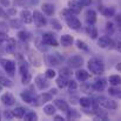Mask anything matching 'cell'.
Segmentation results:
<instances>
[{
  "label": "cell",
  "instance_id": "7",
  "mask_svg": "<svg viewBox=\"0 0 121 121\" xmlns=\"http://www.w3.org/2000/svg\"><path fill=\"white\" fill-rule=\"evenodd\" d=\"M66 22H67L68 27L72 28V30L78 31V30H80L81 28V21L77 18V17H74V14L71 15L69 18H67V19H66Z\"/></svg>",
  "mask_w": 121,
  "mask_h": 121
},
{
  "label": "cell",
  "instance_id": "15",
  "mask_svg": "<svg viewBox=\"0 0 121 121\" xmlns=\"http://www.w3.org/2000/svg\"><path fill=\"white\" fill-rule=\"evenodd\" d=\"M20 17H21V20L25 24H31L33 21V15L28 9H22L21 13H20Z\"/></svg>",
  "mask_w": 121,
  "mask_h": 121
},
{
  "label": "cell",
  "instance_id": "51",
  "mask_svg": "<svg viewBox=\"0 0 121 121\" xmlns=\"http://www.w3.org/2000/svg\"><path fill=\"white\" fill-rule=\"evenodd\" d=\"M0 2H1V5H4L5 7H7V6L9 5V0H0Z\"/></svg>",
  "mask_w": 121,
  "mask_h": 121
},
{
  "label": "cell",
  "instance_id": "23",
  "mask_svg": "<svg viewBox=\"0 0 121 121\" xmlns=\"http://www.w3.org/2000/svg\"><path fill=\"white\" fill-rule=\"evenodd\" d=\"M54 106L58 107L60 111H64V112H67L68 111V105L64 101V100H54Z\"/></svg>",
  "mask_w": 121,
  "mask_h": 121
},
{
  "label": "cell",
  "instance_id": "13",
  "mask_svg": "<svg viewBox=\"0 0 121 121\" xmlns=\"http://www.w3.org/2000/svg\"><path fill=\"white\" fill-rule=\"evenodd\" d=\"M106 85H107V82H106L105 79H96V80L94 81V83L92 85V87H93V91L102 92L106 88Z\"/></svg>",
  "mask_w": 121,
  "mask_h": 121
},
{
  "label": "cell",
  "instance_id": "47",
  "mask_svg": "<svg viewBox=\"0 0 121 121\" xmlns=\"http://www.w3.org/2000/svg\"><path fill=\"white\" fill-rule=\"evenodd\" d=\"M4 117H5L7 120H11V119L13 118V114H12L11 112H8V111H5V113H4Z\"/></svg>",
  "mask_w": 121,
  "mask_h": 121
},
{
  "label": "cell",
  "instance_id": "28",
  "mask_svg": "<svg viewBox=\"0 0 121 121\" xmlns=\"http://www.w3.org/2000/svg\"><path fill=\"white\" fill-rule=\"evenodd\" d=\"M25 108H22V107H17L15 109H13L12 111V114H13V117H15V118H18V119H21L22 117H24V114H25Z\"/></svg>",
  "mask_w": 121,
  "mask_h": 121
},
{
  "label": "cell",
  "instance_id": "42",
  "mask_svg": "<svg viewBox=\"0 0 121 121\" xmlns=\"http://www.w3.org/2000/svg\"><path fill=\"white\" fill-rule=\"evenodd\" d=\"M81 89H82L85 93H91V91H93V87H92L91 85L82 83V85H81Z\"/></svg>",
  "mask_w": 121,
  "mask_h": 121
},
{
  "label": "cell",
  "instance_id": "20",
  "mask_svg": "<svg viewBox=\"0 0 121 121\" xmlns=\"http://www.w3.org/2000/svg\"><path fill=\"white\" fill-rule=\"evenodd\" d=\"M75 77H77V80L83 82V81H86L89 78V73L87 71H85V69H78L77 73H75Z\"/></svg>",
  "mask_w": 121,
  "mask_h": 121
},
{
  "label": "cell",
  "instance_id": "45",
  "mask_svg": "<svg viewBox=\"0 0 121 121\" xmlns=\"http://www.w3.org/2000/svg\"><path fill=\"white\" fill-rule=\"evenodd\" d=\"M20 73H21V75H22V74L28 73V68H27V66H26V65H24V64H22V65L20 66Z\"/></svg>",
  "mask_w": 121,
  "mask_h": 121
},
{
  "label": "cell",
  "instance_id": "49",
  "mask_svg": "<svg viewBox=\"0 0 121 121\" xmlns=\"http://www.w3.org/2000/svg\"><path fill=\"white\" fill-rule=\"evenodd\" d=\"M78 101H79V99H78L77 96H73V98H71V104H73V105H77V104H78Z\"/></svg>",
  "mask_w": 121,
  "mask_h": 121
},
{
  "label": "cell",
  "instance_id": "40",
  "mask_svg": "<svg viewBox=\"0 0 121 121\" xmlns=\"http://www.w3.org/2000/svg\"><path fill=\"white\" fill-rule=\"evenodd\" d=\"M77 47L79 49H82V51H88V46L86 45V42L81 40H77Z\"/></svg>",
  "mask_w": 121,
  "mask_h": 121
},
{
  "label": "cell",
  "instance_id": "4",
  "mask_svg": "<svg viewBox=\"0 0 121 121\" xmlns=\"http://www.w3.org/2000/svg\"><path fill=\"white\" fill-rule=\"evenodd\" d=\"M68 65L69 67L72 68H80L81 66L83 65V58L79 55V54H75V55H72L69 59H68Z\"/></svg>",
  "mask_w": 121,
  "mask_h": 121
},
{
  "label": "cell",
  "instance_id": "24",
  "mask_svg": "<svg viewBox=\"0 0 121 121\" xmlns=\"http://www.w3.org/2000/svg\"><path fill=\"white\" fill-rule=\"evenodd\" d=\"M42 11L46 15H53L54 14V6L51 4H43L42 5Z\"/></svg>",
  "mask_w": 121,
  "mask_h": 121
},
{
  "label": "cell",
  "instance_id": "41",
  "mask_svg": "<svg viewBox=\"0 0 121 121\" xmlns=\"http://www.w3.org/2000/svg\"><path fill=\"white\" fill-rule=\"evenodd\" d=\"M31 79H32V77H31L30 72L26 73V74H22V83L24 85H28L31 82Z\"/></svg>",
  "mask_w": 121,
  "mask_h": 121
},
{
  "label": "cell",
  "instance_id": "1",
  "mask_svg": "<svg viewBox=\"0 0 121 121\" xmlns=\"http://www.w3.org/2000/svg\"><path fill=\"white\" fill-rule=\"evenodd\" d=\"M88 69L91 71V73L96 74V75H101L105 72V65L102 62V60L98 59V58H91L87 62Z\"/></svg>",
  "mask_w": 121,
  "mask_h": 121
},
{
  "label": "cell",
  "instance_id": "43",
  "mask_svg": "<svg viewBox=\"0 0 121 121\" xmlns=\"http://www.w3.org/2000/svg\"><path fill=\"white\" fill-rule=\"evenodd\" d=\"M67 86H68V88H69V91H71V92L78 88V85H77V82H75L74 80H68V83H67Z\"/></svg>",
  "mask_w": 121,
  "mask_h": 121
},
{
  "label": "cell",
  "instance_id": "30",
  "mask_svg": "<svg viewBox=\"0 0 121 121\" xmlns=\"http://www.w3.org/2000/svg\"><path fill=\"white\" fill-rule=\"evenodd\" d=\"M80 118V113L75 109H72V111H67V119L69 120H75V119H79Z\"/></svg>",
  "mask_w": 121,
  "mask_h": 121
},
{
  "label": "cell",
  "instance_id": "14",
  "mask_svg": "<svg viewBox=\"0 0 121 121\" xmlns=\"http://www.w3.org/2000/svg\"><path fill=\"white\" fill-rule=\"evenodd\" d=\"M1 101H2V104L6 105V106H13V105L15 104V99H14V96H13L11 93H5V94L1 96Z\"/></svg>",
  "mask_w": 121,
  "mask_h": 121
},
{
  "label": "cell",
  "instance_id": "32",
  "mask_svg": "<svg viewBox=\"0 0 121 121\" xmlns=\"http://www.w3.org/2000/svg\"><path fill=\"white\" fill-rule=\"evenodd\" d=\"M43 112H45V114H47V115H54V113H55V106L48 104V105H46V106L43 107Z\"/></svg>",
  "mask_w": 121,
  "mask_h": 121
},
{
  "label": "cell",
  "instance_id": "36",
  "mask_svg": "<svg viewBox=\"0 0 121 121\" xmlns=\"http://www.w3.org/2000/svg\"><path fill=\"white\" fill-rule=\"evenodd\" d=\"M0 85L1 86H5V87H11L12 86V82L9 79L5 78V77H0Z\"/></svg>",
  "mask_w": 121,
  "mask_h": 121
},
{
  "label": "cell",
  "instance_id": "3",
  "mask_svg": "<svg viewBox=\"0 0 121 121\" xmlns=\"http://www.w3.org/2000/svg\"><path fill=\"white\" fill-rule=\"evenodd\" d=\"M45 60H46V64H47V65H51V66H58V65H60V62L64 60V58H61L59 53H53V54H48V55H46Z\"/></svg>",
  "mask_w": 121,
  "mask_h": 121
},
{
  "label": "cell",
  "instance_id": "50",
  "mask_svg": "<svg viewBox=\"0 0 121 121\" xmlns=\"http://www.w3.org/2000/svg\"><path fill=\"white\" fill-rule=\"evenodd\" d=\"M106 28H107V31H111V32H113V30H114V28H113V24H112V22H108Z\"/></svg>",
  "mask_w": 121,
  "mask_h": 121
},
{
  "label": "cell",
  "instance_id": "9",
  "mask_svg": "<svg viewBox=\"0 0 121 121\" xmlns=\"http://www.w3.org/2000/svg\"><path fill=\"white\" fill-rule=\"evenodd\" d=\"M28 60H30V62H31L33 66H35V67H40L41 66L40 56H39V54H37L34 51H30V52H28Z\"/></svg>",
  "mask_w": 121,
  "mask_h": 121
},
{
  "label": "cell",
  "instance_id": "46",
  "mask_svg": "<svg viewBox=\"0 0 121 121\" xmlns=\"http://www.w3.org/2000/svg\"><path fill=\"white\" fill-rule=\"evenodd\" d=\"M78 1L81 6H89L91 2H92V0H78Z\"/></svg>",
  "mask_w": 121,
  "mask_h": 121
},
{
  "label": "cell",
  "instance_id": "37",
  "mask_svg": "<svg viewBox=\"0 0 121 121\" xmlns=\"http://www.w3.org/2000/svg\"><path fill=\"white\" fill-rule=\"evenodd\" d=\"M60 75H61V77H65V78H67V79H69L71 75H72V73H71L69 68H66V67H65V68H61Z\"/></svg>",
  "mask_w": 121,
  "mask_h": 121
},
{
  "label": "cell",
  "instance_id": "27",
  "mask_svg": "<svg viewBox=\"0 0 121 121\" xmlns=\"http://www.w3.org/2000/svg\"><path fill=\"white\" fill-rule=\"evenodd\" d=\"M87 33H88V35L92 38V39H96L98 38V30L93 26V25H89L88 27H87Z\"/></svg>",
  "mask_w": 121,
  "mask_h": 121
},
{
  "label": "cell",
  "instance_id": "48",
  "mask_svg": "<svg viewBox=\"0 0 121 121\" xmlns=\"http://www.w3.org/2000/svg\"><path fill=\"white\" fill-rule=\"evenodd\" d=\"M6 39H8L6 33H0V41H5Z\"/></svg>",
  "mask_w": 121,
  "mask_h": 121
},
{
  "label": "cell",
  "instance_id": "57",
  "mask_svg": "<svg viewBox=\"0 0 121 121\" xmlns=\"http://www.w3.org/2000/svg\"><path fill=\"white\" fill-rule=\"evenodd\" d=\"M118 25H119V27L121 28V18H118Z\"/></svg>",
  "mask_w": 121,
  "mask_h": 121
},
{
  "label": "cell",
  "instance_id": "26",
  "mask_svg": "<svg viewBox=\"0 0 121 121\" xmlns=\"http://www.w3.org/2000/svg\"><path fill=\"white\" fill-rule=\"evenodd\" d=\"M79 104L83 108H88V107H91L93 105V100L89 99V98H87V96H83V98L79 99Z\"/></svg>",
  "mask_w": 121,
  "mask_h": 121
},
{
  "label": "cell",
  "instance_id": "39",
  "mask_svg": "<svg viewBox=\"0 0 121 121\" xmlns=\"http://www.w3.org/2000/svg\"><path fill=\"white\" fill-rule=\"evenodd\" d=\"M108 92H109V94H111V95H113V96H115V98L121 99V91H118V89H115V88H109V89H108Z\"/></svg>",
  "mask_w": 121,
  "mask_h": 121
},
{
  "label": "cell",
  "instance_id": "11",
  "mask_svg": "<svg viewBox=\"0 0 121 121\" xmlns=\"http://www.w3.org/2000/svg\"><path fill=\"white\" fill-rule=\"evenodd\" d=\"M1 64H2V67L9 74V75H13L14 74V71H15V64L11 60H1Z\"/></svg>",
  "mask_w": 121,
  "mask_h": 121
},
{
  "label": "cell",
  "instance_id": "56",
  "mask_svg": "<svg viewBox=\"0 0 121 121\" xmlns=\"http://www.w3.org/2000/svg\"><path fill=\"white\" fill-rule=\"evenodd\" d=\"M117 69H118L119 72H121V62H119V64L117 65Z\"/></svg>",
  "mask_w": 121,
  "mask_h": 121
},
{
  "label": "cell",
  "instance_id": "12",
  "mask_svg": "<svg viewBox=\"0 0 121 121\" xmlns=\"http://www.w3.org/2000/svg\"><path fill=\"white\" fill-rule=\"evenodd\" d=\"M68 8L72 11V13L74 14H79L82 9V6L79 4L78 0H69L68 1Z\"/></svg>",
  "mask_w": 121,
  "mask_h": 121
},
{
  "label": "cell",
  "instance_id": "58",
  "mask_svg": "<svg viewBox=\"0 0 121 121\" xmlns=\"http://www.w3.org/2000/svg\"><path fill=\"white\" fill-rule=\"evenodd\" d=\"M0 91H1V87H0Z\"/></svg>",
  "mask_w": 121,
  "mask_h": 121
},
{
  "label": "cell",
  "instance_id": "44",
  "mask_svg": "<svg viewBox=\"0 0 121 121\" xmlns=\"http://www.w3.org/2000/svg\"><path fill=\"white\" fill-rule=\"evenodd\" d=\"M11 26L13 28H20L21 27V22L19 20H11Z\"/></svg>",
  "mask_w": 121,
  "mask_h": 121
},
{
  "label": "cell",
  "instance_id": "25",
  "mask_svg": "<svg viewBox=\"0 0 121 121\" xmlns=\"http://www.w3.org/2000/svg\"><path fill=\"white\" fill-rule=\"evenodd\" d=\"M22 118L26 121H35V120H38V114H37L35 112L28 111V112H26V113L24 114Z\"/></svg>",
  "mask_w": 121,
  "mask_h": 121
},
{
  "label": "cell",
  "instance_id": "34",
  "mask_svg": "<svg viewBox=\"0 0 121 121\" xmlns=\"http://www.w3.org/2000/svg\"><path fill=\"white\" fill-rule=\"evenodd\" d=\"M18 37H19L20 40L27 41L30 38H31V34H30L28 32H26V31H20V32L18 33Z\"/></svg>",
  "mask_w": 121,
  "mask_h": 121
},
{
  "label": "cell",
  "instance_id": "19",
  "mask_svg": "<svg viewBox=\"0 0 121 121\" xmlns=\"http://www.w3.org/2000/svg\"><path fill=\"white\" fill-rule=\"evenodd\" d=\"M20 96H21V99H22L26 104H32L33 99L35 98V96L33 95V93H31L30 91H24V92H21Z\"/></svg>",
  "mask_w": 121,
  "mask_h": 121
},
{
  "label": "cell",
  "instance_id": "29",
  "mask_svg": "<svg viewBox=\"0 0 121 121\" xmlns=\"http://www.w3.org/2000/svg\"><path fill=\"white\" fill-rule=\"evenodd\" d=\"M108 82H109L112 86L121 85V77L120 75H111V77L108 78Z\"/></svg>",
  "mask_w": 121,
  "mask_h": 121
},
{
  "label": "cell",
  "instance_id": "2",
  "mask_svg": "<svg viewBox=\"0 0 121 121\" xmlns=\"http://www.w3.org/2000/svg\"><path fill=\"white\" fill-rule=\"evenodd\" d=\"M98 105H100V106H102L104 108H106V109H117L118 108V102L117 101H114V100H112V99H107V98H105V96H100V98H98Z\"/></svg>",
  "mask_w": 121,
  "mask_h": 121
},
{
  "label": "cell",
  "instance_id": "55",
  "mask_svg": "<svg viewBox=\"0 0 121 121\" xmlns=\"http://www.w3.org/2000/svg\"><path fill=\"white\" fill-rule=\"evenodd\" d=\"M17 13V11L14 9V8H11V9H8V14H15Z\"/></svg>",
  "mask_w": 121,
  "mask_h": 121
},
{
  "label": "cell",
  "instance_id": "54",
  "mask_svg": "<svg viewBox=\"0 0 121 121\" xmlns=\"http://www.w3.org/2000/svg\"><path fill=\"white\" fill-rule=\"evenodd\" d=\"M54 119H55L56 121H62L64 120V118H62V117H60V115H55V117H54Z\"/></svg>",
  "mask_w": 121,
  "mask_h": 121
},
{
  "label": "cell",
  "instance_id": "17",
  "mask_svg": "<svg viewBox=\"0 0 121 121\" xmlns=\"http://www.w3.org/2000/svg\"><path fill=\"white\" fill-rule=\"evenodd\" d=\"M94 114H95V120H108V113H107V111L95 108L94 109Z\"/></svg>",
  "mask_w": 121,
  "mask_h": 121
},
{
  "label": "cell",
  "instance_id": "52",
  "mask_svg": "<svg viewBox=\"0 0 121 121\" xmlns=\"http://www.w3.org/2000/svg\"><path fill=\"white\" fill-rule=\"evenodd\" d=\"M115 48H117V49H118V51H119V52L121 53V41H118V42H117V45H115Z\"/></svg>",
  "mask_w": 121,
  "mask_h": 121
},
{
  "label": "cell",
  "instance_id": "33",
  "mask_svg": "<svg viewBox=\"0 0 121 121\" xmlns=\"http://www.w3.org/2000/svg\"><path fill=\"white\" fill-rule=\"evenodd\" d=\"M102 14L105 17H113L115 14V9L113 7H105L102 8Z\"/></svg>",
  "mask_w": 121,
  "mask_h": 121
},
{
  "label": "cell",
  "instance_id": "38",
  "mask_svg": "<svg viewBox=\"0 0 121 121\" xmlns=\"http://www.w3.org/2000/svg\"><path fill=\"white\" fill-rule=\"evenodd\" d=\"M51 25H52V27H53V28H55L56 31H60V30L62 28L61 24H60L56 19H52V20H51Z\"/></svg>",
  "mask_w": 121,
  "mask_h": 121
},
{
  "label": "cell",
  "instance_id": "22",
  "mask_svg": "<svg viewBox=\"0 0 121 121\" xmlns=\"http://www.w3.org/2000/svg\"><path fill=\"white\" fill-rule=\"evenodd\" d=\"M73 37L72 35H69V34H65V35H61V45L62 46H65V47H67V46H71L72 43H73Z\"/></svg>",
  "mask_w": 121,
  "mask_h": 121
},
{
  "label": "cell",
  "instance_id": "31",
  "mask_svg": "<svg viewBox=\"0 0 121 121\" xmlns=\"http://www.w3.org/2000/svg\"><path fill=\"white\" fill-rule=\"evenodd\" d=\"M67 83H68V79L65 78V77H61V75H60V77L56 79V85H58L59 88H65V87H67Z\"/></svg>",
  "mask_w": 121,
  "mask_h": 121
},
{
  "label": "cell",
  "instance_id": "21",
  "mask_svg": "<svg viewBox=\"0 0 121 121\" xmlns=\"http://www.w3.org/2000/svg\"><path fill=\"white\" fill-rule=\"evenodd\" d=\"M109 41H111V38H109V37L104 35V37L99 38V40H98V46H99L100 48H107L108 45H109Z\"/></svg>",
  "mask_w": 121,
  "mask_h": 121
},
{
  "label": "cell",
  "instance_id": "18",
  "mask_svg": "<svg viewBox=\"0 0 121 121\" xmlns=\"http://www.w3.org/2000/svg\"><path fill=\"white\" fill-rule=\"evenodd\" d=\"M5 41H6V45H5L6 52H8V53H14L15 47H17L15 40H14V39H12V38H8V39H6Z\"/></svg>",
  "mask_w": 121,
  "mask_h": 121
},
{
  "label": "cell",
  "instance_id": "53",
  "mask_svg": "<svg viewBox=\"0 0 121 121\" xmlns=\"http://www.w3.org/2000/svg\"><path fill=\"white\" fill-rule=\"evenodd\" d=\"M49 93H51L52 95H55V94L58 93V89H55V88H53V89H51V91H49Z\"/></svg>",
  "mask_w": 121,
  "mask_h": 121
},
{
  "label": "cell",
  "instance_id": "6",
  "mask_svg": "<svg viewBox=\"0 0 121 121\" xmlns=\"http://www.w3.org/2000/svg\"><path fill=\"white\" fill-rule=\"evenodd\" d=\"M32 15H33L34 24H35L38 27H43V26H46V25H47V20H46V18L41 14L40 12L34 11V12L32 13Z\"/></svg>",
  "mask_w": 121,
  "mask_h": 121
},
{
  "label": "cell",
  "instance_id": "35",
  "mask_svg": "<svg viewBox=\"0 0 121 121\" xmlns=\"http://www.w3.org/2000/svg\"><path fill=\"white\" fill-rule=\"evenodd\" d=\"M55 75H56V72L53 68H48L46 71V73H45V77L47 79H53V78H55Z\"/></svg>",
  "mask_w": 121,
  "mask_h": 121
},
{
  "label": "cell",
  "instance_id": "16",
  "mask_svg": "<svg viewBox=\"0 0 121 121\" xmlns=\"http://www.w3.org/2000/svg\"><path fill=\"white\" fill-rule=\"evenodd\" d=\"M85 15H86V21H87L88 25H94L95 24V21H96V13H95V11L88 9Z\"/></svg>",
  "mask_w": 121,
  "mask_h": 121
},
{
  "label": "cell",
  "instance_id": "8",
  "mask_svg": "<svg viewBox=\"0 0 121 121\" xmlns=\"http://www.w3.org/2000/svg\"><path fill=\"white\" fill-rule=\"evenodd\" d=\"M34 82H35V86L38 87V89H40V91L46 89V88L49 86V82L47 80V78L43 77V75H38V77L35 78Z\"/></svg>",
  "mask_w": 121,
  "mask_h": 121
},
{
  "label": "cell",
  "instance_id": "5",
  "mask_svg": "<svg viewBox=\"0 0 121 121\" xmlns=\"http://www.w3.org/2000/svg\"><path fill=\"white\" fill-rule=\"evenodd\" d=\"M52 99H53V95H52L51 93H42L41 95L35 96V98L33 99L32 104H33V105H35V106H40L41 104L47 102V101H51Z\"/></svg>",
  "mask_w": 121,
  "mask_h": 121
},
{
  "label": "cell",
  "instance_id": "10",
  "mask_svg": "<svg viewBox=\"0 0 121 121\" xmlns=\"http://www.w3.org/2000/svg\"><path fill=\"white\" fill-rule=\"evenodd\" d=\"M41 40H42V42H43L45 45H49V46H54V47L58 46V41L54 38V35L51 34V33H45V34L42 35Z\"/></svg>",
  "mask_w": 121,
  "mask_h": 121
}]
</instances>
